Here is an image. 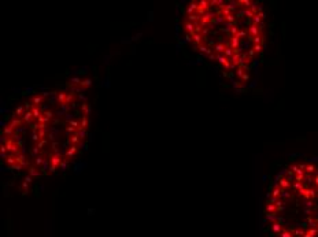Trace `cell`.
<instances>
[{
    "instance_id": "2",
    "label": "cell",
    "mask_w": 318,
    "mask_h": 237,
    "mask_svg": "<svg viewBox=\"0 0 318 237\" xmlns=\"http://www.w3.org/2000/svg\"><path fill=\"white\" fill-rule=\"evenodd\" d=\"M182 25L196 52L235 85L248 84L266 41L261 4L251 0H198L186 7Z\"/></svg>"
},
{
    "instance_id": "1",
    "label": "cell",
    "mask_w": 318,
    "mask_h": 237,
    "mask_svg": "<svg viewBox=\"0 0 318 237\" xmlns=\"http://www.w3.org/2000/svg\"><path fill=\"white\" fill-rule=\"evenodd\" d=\"M91 122L82 85L67 84L32 96L10 115L0 139V156L23 177H45L66 167L81 151Z\"/></svg>"
},
{
    "instance_id": "3",
    "label": "cell",
    "mask_w": 318,
    "mask_h": 237,
    "mask_svg": "<svg viewBox=\"0 0 318 237\" xmlns=\"http://www.w3.org/2000/svg\"><path fill=\"white\" fill-rule=\"evenodd\" d=\"M263 214L273 237H318V160L288 163L270 185Z\"/></svg>"
}]
</instances>
